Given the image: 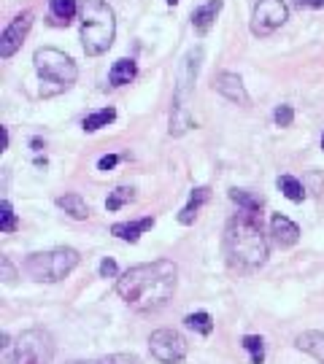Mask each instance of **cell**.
<instances>
[{
  "label": "cell",
  "mask_w": 324,
  "mask_h": 364,
  "mask_svg": "<svg viewBox=\"0 0 324 364\" xmlns=\"http://www.w3.org/2000/svg\"><path fill=\"white\" fill-rule=\"evenodd\" d=\"M114 119H117V111H114V108H103V111L90 114L87 119L81 121V127H84L87 132H95V130H100V127H108Z\"/></svg>",
  "instance_id": "cell-21"
},
{
  "label": "cell",
  "mask_w": 324,
  "mask_h": 364,
  "mask_svg": "<svg viewBox=\"0 0 324 364\" xmlns=\"http://www.w3.org/2000/svg\"><path fill=\"white\" fill-rule=\"evenodd\" d=\"M135 76H138V65L125 57V60L114 62V68H111V73H108V81H111V87H125V84H130Z\"/></svg>",
  "instance_id": "cell-17"
},
{
  "label": "cell",
  "mask_w": 324,
  "mask_h": 364,
  "mask_svg": "<svg viewBox=\"0 0 324 364\" xmlns=\"http://www.w3.org/2000/svg\"><path fill=\"white\" fill-rule=\"evenodd\" d=\"M68 364H141L138 356L132 354H111V356H103V359H79V362H68Z\"/></svg>",
  "instance_id": "cell-27"
},
{
  "label": "cell",
  "mask_w": 324,
  "mask_h": 364,
  "mask_svg": "<svg viewBox=\"0 0 324 364\" xmlns=\"http://www.w3.org/2000/svg\"><path fill=\"white\" fill-rule=\"evenodd\" d=\"M294 6H300V8H324V0H294Z\"/></svg>",
  "instance_id": "cell-32"
},
{
  "label": "cell",
  "mask_w": 324,
  "mask_h": 364,
  "mask_svg": "<svg viewBox=\"0 0 324 364\" xmlns=\"http://www.w3.org/2000/svg\"><path fill=\"white\" fill-rule=\"evenodd\" d=\"M52 359L54 337L41 327L22 332L17 340H11L8 334L0 337V364H52Z\"/></svg>",
  "instance_id": "cell-4"
},
{
  "label": "cell",
  "mask_w": 324,
  "mask_h": 364,
  "mask_svg": "<svg viewBox=\"0 0 324 364\" xmlns=\"http://www.w3.org/2000/svg\"><path fill=\"white\" fill-rule=\"evenodd\" d=\"M17 227H19L17 213H14V208H11L8 200H3V203H0V232H14Z\"/></svg>",
  "instance_id": "cell-26"
},
{
  "label": "cell",
  "mask_w": 324,
  "mask_h": 364,
  "mask_svg": "<svg viewBox=\"0 0 324 364\" xmlns=\"http://www.w3.org/2000/svg\"><path fill=\"white\" fill-rule=\"evenodd\" d=\"M222 11V0H208L205 6H200V8H194L192 11V28L200 35H205V32L211 30V25L216 22V14Z\"/></svg>",
  "instance_id": "cell-14"
},
{
  "label": "cell",
  "mask_w": 324,
  "mask_h": 364,
  "mask_svg": "<svg viewBox=\"0 0 324 364\" xmlns=\"http://www.w3.org/2000/svg\"><path fill=\"white\" fill-rule=\"evenodd\" d=\"M57 205L63 208L68 216H73V219H79V221H84L87 216H90V208H87V203L79 197V194H63V197H57Z\"/></svg>",
  "instance_id": "cell-18"
},
{
  "label": "cell",
  "mask_w": 324,
  "mask_h": 364,
  "mask_svg": "<svg viewBox=\"0 0 324 364\" xmlns=\"http://www.w3.org/2000/svg\"><path fill=\"white\" fill-rule=\"evenodd\" d=\"M297 348L300 351H305L308 356H314L316 362L324 364V332H316V330H311V332H303L297 334Z\"/></svg>",
  "instance_id": "cell-15"
},
{
  "label": "cell",
  "mask_w": 324,
  "mask_h": 364,
  "mask_svg": "<svg viewBox=\"0 0 324 364\" xmlns=\"http://www.w3.org/2000/svg\"><path fill=\"white\" fill-rule=\"evenodd\" d=\"M214 90L219 92L222 97H227L230 103H238V105H249V92L243 87V79L238 73H219L214 79Z\"/></svg>",
  "instance_id": "cell-11"
},
{
  "label": "cell",
  "mask_w": 324,
  "mask_h": 364,
  "mask_svg": "<svg viewBox=\"0 0 324 364\" xmlns=\"http://www.w3.org/2000/svg\"><path fill=\"white\" fill-rule=\"evenodd\" d=\"M117 275V262L114 259H103L100 262V278H114Z\"/></svg>",
  "instance_id": "cell-30"
},
{
  "label": "cell",
  "mask_w": 324,
  "mask_h": 364,
  "mask_svg": "<svg viewBox=\"0 0 324 364\" xmlns=\"http://www.w3.org/2000/svg\"><path fill=\"white\" fill-rule=\"evenodd\" d=\"M322 149H324V135H322Z\"/></svg>",
  "instance_id": "cell-34"
},
{
  "label": "cell",
  "mask_w": 324,
  "mask_h": 364,
  "mask_svg": "<svg viewBox=\"0 0 324 364\" xmlns=\"http://www.w3.org/2000/svg\"><path fill=\"white\" fill-rule=\"evenodd\" d=\"M154 227V219L146 216V219H138V221H119L111 227V235H117L119 241H128V243H135L143 232H149Z\"/></svg>",
  "instance_id": "cell-13"
},
{
  "label": "cell",
  "mask_w": 324,
  "mask_h": 364,
  "mask_svg": "<svg viewBox=\"0 0 324 364\" xmlns=\"http://www.w3.org/2000/svg\"><path fill=\"white\" fill-rule=\"evenodd\" d=\"M287 19H290V8L284 0H257L254 14H252V32L265 38L279 30Z\"/></svg>",
  "instance_id": "cell-9"
},
{
  "label": "cell",
  "mask_w": 324,
  "mask_h": 364,
  "mask_svg": "<svg viewBox=\"0 0 324 364\" xmlns=\"http://www.w3.org/2000/svg\"><path fill=\"white\" fill-rule=\"evenodd\" d=\"M225 256L232 270L254 273L267 262V241L259 224V213H235L225 227Z\"/></svg>",
  "instance_id": "cell-2"
},
{
  "label": "cell",
  "mask_w": 324,
  "mask_h": 364,
  "mask_svg": "<svg viewBox=\"0 0 324 364\" xmlns=\"http://www.w3.org/2000/svg\"><path fill=\"white\" fill-rule=\"evenodd\" d=\"M243 348L252 354V364L265 362V340H262L259 334H246V337H243Z\"/></svg>",
  "instance_id": "cell-25"
},
{
  "label": "cell",
  "mask_w": 324,
  "mask_h": 364,
  "mask_svg": "<svg viewBox=\"0 0 324 364\" xmlns=\"http://www.w3.org/2000/svg\"><path fill=\"white\" fill-rule=\"evenodd\" d=\"M187 348L190 345H187L184 334L176 330H157L149 337V351L162 364H179L187 356Z\"/></svg>",
  "instance_id": "cell-8"
},
{
  "label": "cell",
  "mask_w": 324,
  "mask_h": 364,
  "mask_svg": "<svg viewBox=\"0 0 324 364\" xmlns=\"http://www.w3.org/2000/svg\"><path fill=\"white\" fill-rule=\"evenodd\" d=\"M49 11H52L54 22L68 25V22L76 17V11H79V3H76V0H49Z\"/></svg>",
  "instance_id": "cell-19"
},
{
  "label": "cell",
  "mask_w": 324,
  "mask_h": 364,
  "mask_svg": "<svg viewBox=\"0 0 324 364\" xmlns=\"http://www.w3.org/2000/svg\"><path fill=\"white\" fill-rule=\"evenodd\" d=\"M279 189L284 192V197L292 200V203H303V200H305L303 183L297 181V179H292V176H281V179H279Z\"/></svg>",
  "instance_id": "cell-22"
},
{
  "label": "cell",
  "mask_w": 324,
  "mask_h": 364,
  "mask_svg": "<svg viewBox=\"0 0 324 364\" xmlns=\"http://www.w3.org/2000/svg\"><path fill=\"white\" fill-rule=\"evenodd\" d=\"M165 3H170V6H176V3H179V0H165Z\"/></svg>",
  "instance_id": "cell-33"
},
{
  "label": "cell",
  "mask_w": 324,
  "mask_h": 364,
  "mask_svg": "<svg viewBox=\"0 0 324 364\" xmlns=\"http://www.w3.org/2000/svg\"><path fill=\"white\" fill-rule=\"evenodd\" d=\"M30 28H32V11H22V14H17L11 19V25L0 35V57L3 60L14 57L19 52V46H22V41H25V35H28Z\"/></svg>",
  "instance_id": "cell-10"
},
{
  "label": "cell",
  "mask_w": 324,
  "mask_h": 364,
  "mask_svg": "<svg viewBox=\"0 0 324 364\" xmlns=\"http://www.w3.org/2000/svg\"><path fill=\"white\" fill-rule=\"evenodd\" d=\"M273 119L279 127H290L292 119H294V111H292V105H279L276 108V114H273Z\"/></svg>",
  "instance_id": "cell-28"
},
{
  "label": "cell",
  "mask_w": 324,
  "mask_h": 364,
  "mask_svg": "<svg viewBox=\"0 0 324 364\" xmlns=\"http://www.w3.org/2000/svg\"><path fill=\"white\" fill-rule=\"evenodd\" d=\"M208 197H211V189H208V186H197L192 194H190V203H187V205L181 208V213H179V221H181V224H192L197 211L203 208V203H208Z\"/></svg>",
  "instance_id": "cell-16"
},
{
  "label": "cell",
  "mask_w": 324,
  "mask_h": 364,
  "mask_svg": "<svg viewBox=\"0 0 324 364\" xmlns=\"http://www.w3.org/2000/svg\"><path fill=\"white\" fill-rule=\"evenodd\" d=\"M0 278H3V283H14L17 281V270H14L8 256H0Z\"/></svg>",
  "instance_id": "cell-29"
},
{
  "label": "cell",
  "mask_w": 324,
  "mask_h": 364,
  "mask_svg": "<svg viewBox=\"0 0 324 364\" xmlns=\"http://www.w3.org/2000/svg\"><path fill=\"white\" fill-rule=\"evenodd\" d=\"M203 46H194L187 52L179 68L176 92H173V108H170V135L179 138L192 127V100H194V79L200 73Z\"/></svg>",
  "instance_id": "cell-3"
},
{
  "label": "cell",
  "mask_w": 324,
  "mask_h": 364,
  "mask_svg": "<svg viewBox=\"0 0 324 364\" xmlns=\"http://www.w3.org/2000/svg\"><path fill=\"white\" fill-rule=\"evenodd\" d=\"M184 324L197 334H211L214 332V321H211V316L208 313H190L187 318H184Z\"/></svg>",
  "instance_id": "cell-23"
},
{
  "label": "cell",
  "mask_w": 324,
  "mask_h": 364,
  "mask_svg": "<svg viewBox=\"0 0 324 364\" xmlns=\"http://www.w3.org/2000/svg\"><path fill=\"white\" fill-rule=\"evenodd\" d=\"M117 162H119V156H117V154H105V156H100L97 170H111V168H117Z\"/></svg>",
  "instance_id": "cell-31"
},
{
  "label": "cell",
  "mask_w": 324,
  "mask_h": 364,
  "mask_svg": "<svg viewBox=\"0 0 324 364\" xmlns=\"http://www.w3.org/2000/svg\"><path fill=\"white\" fill-rule=\"evenodd\" d=\"M117 32L114 11L105 0H84L81 6V43L90 57H100L111 49Z\"/></svg>",
  "instance_id": "cell-5"
},
{
  "label": "cell",
  "mask_w": 324,
  "mask_h": 364,
  "mask_svg": "<svg viewBox=\"0 0 324 364\" xmlns=\"http://www.w3.org/2000/svg\"><path fill=\"white\" fill-rule=\"evenodd\" d=\"M270 232H273V238L279 245H284V248H290L294 243L300 241V227L287 219V216H281V213H276L273 219H270Z\"/></svg>",
  "instance_id": "cell-12"
},
{
  "label": "cell",
  "mask_w": 324,
  "mask_h": 364,
  "mask_svg": "<svg viewBox=\"0 0 324 364\" xmlns=\"http://www.w3.org/2000/svg\"><path fill=\"white\" fill-rule=\"evenodd\" d=\"M32 62H35V70L41 73V79L57 84L60 90L70 87V84L79 79V68H76V62L70 60L65 52H60V49L43 46V49L35 52Z\"/></svg>",
  "instance_id": "cell-7"
},
{
  "label": "cell",
  "mask_w": 324,
  "mask_h": 364,
  "mask_svg": "<svg viewBox=\"0 0 324 364\" xmlns=\"http://www.w3.org/2000/svg\"><path fill=\"white\" fill-rule=\"evenodd\" d=\"M130 200H135V189L119 186V189H114L111 197L105 200V208H108V211H119V208H122L125 203H130Z\"/></svg>",
  "instance_id": "cell-24"
},
{
  "label": "cell",
  "mask_w": 324,
  "mask_h": 364,
  "mask_svg": "<svg viewBox=\"0 0 324 364\" xmlns=\"http://www.w3.org/2000/svg\"><path fill=\"white\" fill-rule=\"evenodd\" d=\"M79 265L76 248H52V251H35L25 259V273L38 283H57Z\"/></svg>",
  "instance_id": "cell-6"
},
{
  "label": "cell",
  "mask_w": 324,
  "mask_h": 364,
  "mask_svg": "<svg viewBox=\"0 0 324 364\" xmlns=\"http://www.w3.org/2000/svg\"><path fill=\"white\" fill-rule=\"evenodd\" d=\"M230 200L241 205V211H249V213H259L262 211V197H254L252 192L246 189H230Z\"/></svg>",
  "instance_id": "cell-20"
},
{
  "label": "cell",
  "mask_w": 324,
  "mask_h": 364,
  "mask_svg": "<svg viewBox=\"0 0 324 364\" xmlns=\"http://www.w3.org/2000/svg\"><path fill=\"white\" fill-rule=\"evenodd\" d=\"M179 283V267L170 259L135 265L117 281V294L141 313H154L170 303Z\"/></svg>",
  "instance_id": "cell-1"
}]
</instances>
